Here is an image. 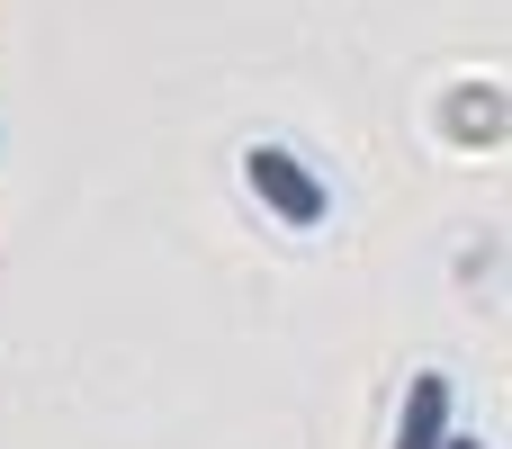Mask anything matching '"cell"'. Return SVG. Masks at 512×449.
<instances>
[{"label":"cell","instance_id":"obj_2","mask_svg":"<svg viewBox=\"0 0 512 449\" xmlns=\"http://www.w3.org/2000/svg\"><path fill=\"white\" fill-rule=\"evenodd\" d=\"M450 441V378L441 369H423L414 387H405V423H396V449H441Z\"/></svg>","mask_w":512,"mask_h":449},{"label":"cell","instance_id":"obj_3","mask_svg":"<svg viewBox=\"0 0 512 449\" xmlns=\"http://www.w3.org/2000/svg\"><path fill=\"white\" fill-rule=\"evenodd\" d=\"M441 449H477V441H468V432H450V441H441Z\"/></svg>","mask_w":512,"mask_h":449},{"label":"cell","instance_id":"obj_1","mask_svg":"<svg viewBox=\"0 0 512 449\" xmlns=\"http://www.w3.org/2000/svg\"><path fill=\"white\" fill-rule=\"evenodd\" d=\"M243 180L261 189V207H270L279 225H324V180H315L297 153H279V144H252V153H243Z\"/></svg>","mask_w":512,"mask_h":449}]
</instances>
